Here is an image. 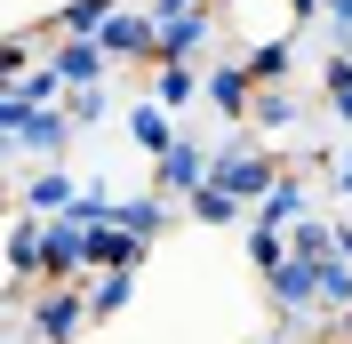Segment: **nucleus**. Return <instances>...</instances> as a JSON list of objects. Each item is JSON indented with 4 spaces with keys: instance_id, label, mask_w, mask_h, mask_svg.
Returning <instances> with one entry per match:
<instances>
[{
    "instance_id": "1",
    "label": "nucleus",
    "mask_w": 352,
    "mask_h": 344,
    "mask_svg": "<svg viewBox=\"0 0 352 344\" xmlns=\"http://www.w3.org/2000/svg\"><path fill=\"white\" fill-rule=\"evenodd\" d=\"M280 176H288V169H280V152H272V144H256V136H224V144H217V176H208V184L232 193L241 208H264Z\"/></svg>"
},
{
    "instance_id": "2",
    "label": "nucleus",
    "mask_w": 352,
    "mask_h": 344,
    "mask_svg": "<svg viewBox=\"0 0 352 344\" xmlns=\"http://www.w3.org/2000/svg\"><path fill=\"white\" fill-rule=\"evenodd\" d=\"M153 17H160V65H192L217 32L208 0H153Z\"/></svg>"
},
{
    "instance_id": "3",
    "label": "nucleus",
    "mask_w": 352,
    "mask_h": 344,
    "mask_svg": "<svg viewBox=\"0 0 352 344\" xmlns=\"http://www.w3.org/2000/svg\"><path fill=\"white\" fill-rule=\"evenodd\" d=\"M153 169H160V193H168V200H176V193L192 200L200 184H208V176H217V152H208V144H192V136H176V144L160 152Z\"/></svg>"
},
{
    "instance_id": "4",
    "label": "nucleus",
    "mask_w": 352,
    "mask_h": 344,
    "mask_svg": "<svg viewBox=\"0 0 352 344\" xmlns=\"http://www.w3.org/2000/svg\"><path fill=\"white\" fill-rule=\"evenodd\" d=\"M104 56H120V65H160V17H136V8H120V17L104 24Z\"/></svg>"
},
{
    "instance_id": "5",
    "label": "nucleus",
    "mask_w": 352,
    "mask_h": 344,
    "mask_svg": "<svg viewBox=\"0 0 352 344\" xmlns=\"http://www.w3.org/2000/svg\"><path fill=\"white\" fill-rule=\"evenodd\" d=\"M80 321H88V288H41V304H32V344H65Z\"/></svg>"
},
{
    "instance_id": "6",
    "label": "nucleus",
    "mask_w": 352,
    "mask_h": 344,
    "mask_svg": "<svg viewBox=\"0 0 352 344\" xmlns=\"http://www.w3.org/2000/svg\"><path fill=\"white\" fill-rule=\"evenodd\" d=\"M72 129H80V120H72L65 105H48V112H24L16 152H41V160H56V169H65V144H72Z\"/></svg>"
},
{
    "instance_id": "7",
    "label": "nucleus",
    "mask_w": 352,
    "mask_h": 344,
    "mask_svg": "<svg viewBox=\"0 0 352 344\" xmlns=\"http://www.w3.org/2000/svg\"><path fill=\"white\" fill-rule=\"evenodd\" d=\"M104 65H112V56L96 41H56V48H48V72H56L65 88H104V80H96Z\"/></svg>"
},
{
    "instance_id": "8",
    "label": "nucleus",
    "mask_w": 352,
    "mask_h": 344,
    "mask_svg": "<svg viewBox=\"0 0 352 344\" xmlns=\"http://www.w3.org/2000/svg\"><path fill=\"white\" fill-rule=\"evenodd\" d=\"M208 96V72L200 65H153V105L160 112H192Z\"/></svg>"
},
{
    "instance_id": "9",
    "label": "nucleus",
    "mask_w": 352,
    "mask_h": 344,
    "mask_svg": "<svg viewBox=\"0 0 352 344\" xmlns=\"http://www.w3.org/2000/svg\"><path fill=\"white\" fill-rule=\"evenodd\" d=\"M208 105H217L224 120H248V112H256V80H248V65H217V72H208Z\"/></svg>"
},
{
    "instance_id": "10",
    "label": "nucleus",
    "mask_w": 352,
    "mask_h": 344,
    "mask_svg": "<svg viewBox=\"0 0 352 344\" xmlns=\"http://www.w3.org/2000/svg\"><path fill=\"white\" fill-rule=\"evenodd\" d=\"M168 224H176L168 193H129V200H120V233H136V240H144V248H153V240L168 233Z\"/></svg>"
},
{
    "instance_id": "11",
    "label": "nucleus",
    "mask_w": 352,
    "mask_h": 344,
    "mask_svg": "<svg viewBox=\"0 0 352 344\" xmlns=\"http://www.w3.org/2000/svg\"><path fill=\"white\" fill-rule=\"evenodd\" d=\"M112 17H120V0H65L56 8V41H104Z\"/></svg>"
},
{
    "instance_id": "12",
    "label": "nucleus",
    "mask_w": 352,
    "mask_h": 344,
    "mask_svg": "<svg viewBox=\"0 0 352 344\" xmlns=\"http://www.w3.org/2000/svg\"><path fill=\"white\" fill-rule=\"evenodd\" d=\"M296 224H305V176L288 169L280 184H272V200L256 208V233H296Z\"/></svg>"
},
{
    "instance_id": "13",
    "label": "nucleus",
    "mask_w": 352,
    "mask_h": 344,
    "mask_svg": "<svg viewBox=\"0 0 352 344\" xmlns=\"http://www.w3.org/2000/svg\"><path fill=\"white\" fill-rule=\"evenodd\" d=\"M88 264H96V272H136V264H144V240L120 233V224H104V233H88Z\"/></svg>"
},
{
    "instance_id": "14",
    "label": "nucleus",
    "mask_w": 352,
    "mask_h": 344,
    "mask_svg": "<svg viewBox=\"0 0 352 344\" xmlns=\"http://www.w3.org/2000/svg\"><path fill=\"white\" fill-rule=\"evenodd\" d=\"M129 136H136V144H144V152L160 160V152H168V144H176L184 129H176V112H160L153 96H144V105H129Z\"/></svg>"
},
{
    "instance_id": "15",
    "label": "nucleus",
    "mask_w": 352,
    "mask_h": 344,
    "mask_svg": "<svg viewBox=\"0 0 352 344\" xmlns=\"http://www.w3.org/2000/svg\"><path fill=\"white\" fill-rule=\"evenodd\" d=\"M41 240H48L41 216H16V224H8V272H16V280L41 272Z\"/></svg>"
},
{
    "instance_id": "16",
    "label": "nucleus",
    "mask_w": 352,
    "mask_h": 344,
    "mask_svg": "<svg viewBox=\"0 0 352 344\" xmlns=\"http://www.w3.org/2000/svg\"><path fill=\"white\" fill-rule=\"evenodd\" d=\"M241 65H248V80H256V88H280L288 65H296V48H288V41H264V48H248Z\"/></svg>"
},
{
    "instance_id": "17",
    "label": "nucleus",
    "mask_w": 352,
    "mask_h": 344,
    "mask_svg": "<svg viewBox=\"0 0 352 344\" xmlns=\"http://www.w3.org/2000/svg\"><path fill=\"white\" fill-rule=\"evenodd\" d=\"M296 112H305V105H296V88H256V112H248V120L272 136V129H296Z\"/></svg>"
},
{
    "instance_id": "18",
    "label": "nucleus",
    "mask_w": 352,
    "mask_h": 344,
    "mask_svg": "<svg viewBox=\"0 0 352 344\" xmlns=\"http://www.w3.org/2000/svg\"><path fill=\"white\" fill-rule=\"evenodd\" d=\"M129 297H136V272H96V288H88V321H112Z\"/></svg>"
},
{
    "instance_id": "19",
    "label": "nucleus",
    "mask_w": 352,
    "mask_h": 344,
    "mask_svg": "<svg viewBox=\"0 0 352 344\" xmlns=\"http://www.w3.org/2000/svg\"><path fill=\"white\" fill-rule=\"evenodd\" d=\"M288 248H296L305 264H329V257H336V224H320V216H305V224L288 233Z\"/></svg>"
},
{
    "instance_id": "20",
    "label": "nucleus",
    "mask_w": 352,
    "mask_h": 344,
    "mask_svg": "<svg viewBox=\"0 0 352 344\" xmlns=\"http://www.w3.org/2000/svg\"><path fill=\"white\" fill-rule=\"evenodd\" d=\"M184 216H192V224H241V200L217 193V184H200V193L184 200Z\"/></svg>"
},
{
    "instance_id": "21",
    "label": "nucleus",
    "mask_w": 352,
    "mask_h": 344,
    "mask_svg": "<svg viewBox=\"0 0 352 344\" xmlns=\"http://www.w3.org/2000/svg\"><path fill=\"white\" fill-rule=\"evenodd\" d=\"M56 88H65V80H56V72L41 65V72H16V88H8V96H16L24 112H48V96H56Z\"/></svg>"
},
{
    "instance_id": "22",
    "label": "nucleus",
    "mask_w": 352,
    "mask_h": 344,
    "mask_svg": "<svg viewBox=\"0 0 352 344\" xmlns=\"http://www.w3.org/2000/svg\"><path fill=\"white\" fill-rule=\"evenodd\" d=\"M320 96L352 120V56H329V65H320Z\"/></svg>"
},
{
    "instance_id": "23",
    "label": "nucleus",
    "mask_w": 352,
    "mask_h": 344,
    "mask_svg": "<svg viewBox=\"0 0 352 344\" xmlns=\"http://www.w3.org/2000/svg\"><path fill=\"white\" fill-rule=\"evenodd\" d=\"M248 257H256V272H264V280H272V272H280V264H288V257H296V248H288V240H280V233H256V224H248Z\"/></svg>"
},
{
    "instance_id": "24",
    "label": "nucleus",
    "mask_w": 352,
    "mask_h": 344,
    "mask_svg": "<svg viewBox=\"0 0 352 344\" xmlns=\"http://www.w3.org/2000/svg\"><path fill=\"white\" fill-rule=\"evenodd\" d=\"M65 112H72V120H104V88H72Z\"/></svg>"
},
{
    "instance_id": "25",
    "label": "nucleus",
    "mask_w": 352,
    "mask_h": 344,
    "mask_svg": "<svg viewBox=\"0 0 352 344\" xmlns=\"http://www.w3.org/2000/svg\"><path fill=\"white\" fill-rule=\"evenodd\" d=\"M329 32H336V41H352V0H329Z\"/></svg>"
},
{
    "instance_id": "26",
    "label": "nucleus",
    "mask_w": 352,
    "mask_h": 344,
    "mask_svg": "<svg viewBox=\"0 0 352 344\" xmlns=\"http://www.w3.org/2000/svg\"><path fill=\"white\" fill-rule=\"evenodd\" d=\"M288 17H296V24H312V17H329V0H288Z\"/></svg>"
},
{
    "instance_id": "27",
    "label": "nucleus",
    "mask_w": 352,
    "mask_h": 344,
    "mask_svg": "<svg viewBox=\"0 0 352 344\" xmlns=\"http://www.w3.org/2000/svg\"><path fill=\"white\" fill-rule=\"evenodd\" d=\"M336 193L352 200V152H336Z\"/></svg>"
},
{
    "instance_id": "28",
    "label": "nucleus",
    "mask_w": 352,
    "mask_h": 344,
    "mask_svg": "<svg viewBox=\"0 0 352 344\" xmlns=\"http://www.w3.org/2000/svg\"><path fill=\"white\" fill-rule=\"evenodd\" d=\"M336 257H344V264H352V224H336Z\"/></svg>"
},
{
    "instance_id": "29",
    "label": "nucleus",
    "mask_w": 352,
    "mask_h": 344,
    "mask_svg": "<svg viewBox=\"0 0 352 344\" xmlns=\"http://www.w3.org/2000/svg\"><path fill=\"white\" fill-rule=\"evenodd\" d=\"M344 321H352V312H344Z\"/></svg>"
}]
</instances>
